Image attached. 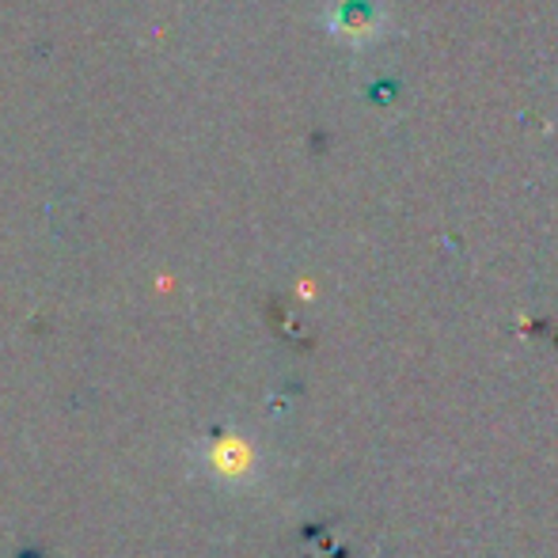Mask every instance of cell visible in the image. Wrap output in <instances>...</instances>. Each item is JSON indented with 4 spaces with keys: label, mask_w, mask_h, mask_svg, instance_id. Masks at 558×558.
I'll use <instances>...</instances> for the list:
<instances>
[{
    "label": "cell",
    "mask_w": 558,
    "mask_h": 558,
    "mask_svg": "<svg viewBox=\"0 0 558 558\" xmlns=\"http://www.w3.org/2000/svg\"><path fill=\"white\" fill-rule=\"evenodd\" d=\"M376 23H380V12H376L373 0H342V4L335 8V31H342V35H350V38L373 35Z\"/></svg>",
    "instance_id": "6da1fadb"
}]
</instances>
